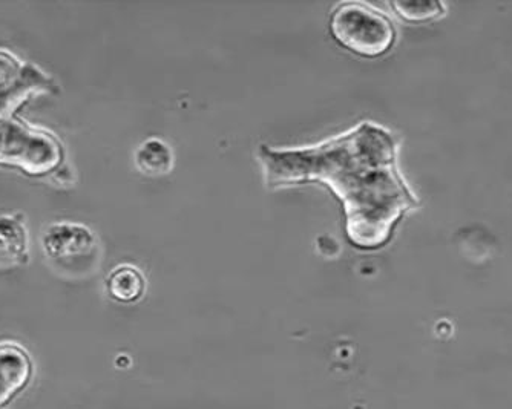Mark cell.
I'll return each mask as SVG.
<instances>
[{"label": "cell", "instance_id": "obj_4", "mask_svg": "<svg viewBox=\"0 0 512 409\" xmlns=\"http://www.w3.org/2000/svg\"><path fill=\"white\" fill-rule=\"evenodd\" d=\"M30 356L16 344L0 345V406L27 387L31 377Z\"/></svg>", "mask_w": 512, "mask_h": 409}, {"label": "cell", "instance_id": "obj_8", "mask_svg": "<svg viewBox=\"0 0 512 409\" xmlns=\"http://www.w3.org/2000/svg\"><path fill=\"white\" fill-rule=\"evenodd\" d=\"M391 7L402 19L410 20V22H427V20L440 16L444 11V5L439 4V2H431V0H424V2H416V0H413V2H391Z\"/></svg>", "mask_w": 512, "mask_h": 409}, {"label": "cell", "instance_id": "obj_3", "mask_svg": "<svg viewBox=\"0 0 512 409\" xmlns=\"http://www.w3.org/2000/svg\"><path fill=\"white\" fill-rule=\"evenodd\" d=\"M46 261L66 276H86L100 262V243L89 227L71 221H60L46 227L42 235Z\"/></svg>", "mask_w": 512, "mask_h": 409}, {"label": "cell", "instance_id": "obj_7", "mask_svg": "<svg viewBox=\"0 0 512 409\" xmlns=\"http://www.w3.org/2000/svg\"><path fill=\"white\" fill-rule=\"evenodd\" d=\"M174 163L171 146L161 138L151 137L143 141L135 151V164L143 174H168Z\"/></svg>", "mask_w": 512, "mask_h": 409}, {"label": "cell", "instance_id": "obj_2", "mask_svg": "<svg viewBox=\"0 0 512 409\" xmlns=\"http://www.w3.org/2000/svg\"><path fill=\"white\" fill-rule=\"evenodd\" d=\"M330 31L339 45L362 57L382 56L396 37L390 17L362 2L336 5L330 17Z\"/></svg>", "mask_w": 512, "mask_h": 409}, {"label": "cell", "instance_id": "obj_6", "mask_svg": "<svg viewBox=\"0 0 512 409\" xmlns=\"http://www.w3.org/2000/svg\"><path fill=\"white\" fill-rule=\"evenodd\" d=\"M109 295L120 302H134L142 298L146 279L142 270L132 264H119L106 278Z\"/></svg>", "mask_w": 512, "mask_h": 409}, {"label": "cell", "instance_id": "obj_1", "mask_svg": "<svg viewBox=\"0 0 512 409\" xmlns=\"http://www.w3.org/2000/svg\"><path fill=\"white\" fill-rule=\"evenodd\" d=\"M258 161L269 187L318 181L333 190L345 213L348 239L376 249L416 197L398 167V141L375 122H361L339 135L296 148L260 146Z\"/></svg>", "mask_w": 512, "mask_h": 409}, {"label": "cell", "instance_id": "obj_5", "mask_svg": "<svg viewBox=\"0 0 512 409\" xmlns=\"http://www.w3.org/2000/svg\"><path fill=\"white\" fill-rule=\"evenodd\" d=\"M27 230L13 215H0V267L14 266L27 259Z\"/></svg>", "mask_w": 512, "mask_h": 409}]
</instances>
